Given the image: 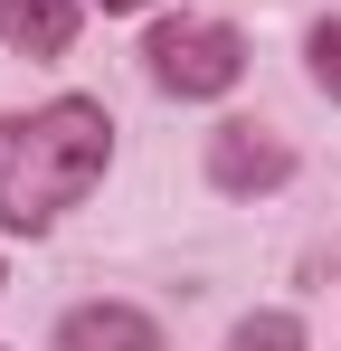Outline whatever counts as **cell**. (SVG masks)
I'll use <instances>...</instances> for the list:
<instances>
[{
	"mask_svg": "<svg viewBox=\"0 0 341 351\" xmlns=\"http://www.w3.org/2000/svg\"><path fill=\"white\" fill-rule=\"evenodd\" d=\"M114 162V123L86 95H57L38 114H0V228H57Z\"/></svg>",
	"mask_w": 341,
	"mask_h": 351,
	"instance_id": "6da1fadb",
	"label": "cell"
},
{
	"mask_svg": "<svg viewBox=\"0 0 341 351\" xmlns=\"http://www.w3.org/2000/svg\"><path fill=\"white\" fill-rule=\"evenodd\" d=\"M142 58H152V86H162V95H190V105H199V95H227V86L247 76V38H237L227 19H162Z\"/></svg>",
	"mask_w": 341,
	"mask_h": 351,
	"instance_id": "7a4b0ae2",
	"label": "cell"
},
{
	"mask_svg": "<svg viewBox=\"0 0 341 351\" xmlns=\"http://www.w3.org/2000/svg\"><path fill=\"white\" fill-rule=\"evenodd\" d=\"M209 180L237 190V199H247V190H284V180H294V152H284L275 133H256V123H218V133H209Z\"/></svg>",
	"mask_w": 341,
	"mask_h": 351,
	"instance_id": "3957f363",
	"label": "cell"
},
{
	"mask_svg": "<svg viewBox=\"0 0 341 351\" xmlns=\"http://www.w3.org/2000/svg\"><path fill=\"white\" fill-rule=\"evenodd\" d=\"M57 351H162V323L133 304H86L57 323Z\"/></svg>",
	"mask_w": 341,
	"mask_h": 351,
	"instance_id": "277c9868",
	"label": "cell"
},
{
	"mask_svg": "<svg viewBox=\"0 0 341 351\" xmlns=\"http://www.w3.org/2000/svg\"><path fill=\"white\" fill-rule=\"evenodd\" d=\"M0 38L19 58H66L76 38V0H0Z\"/></svg>",
	"mask_w": 341,
	"mask_h": 351,
	"instance_id": "5b68a950",
	"label": "cell"
},
{
	"mask_svg": "<svg viewBox=\"0 0 341 351\" xmlns=\"http://www.w3.org/2000/svg\"><path fill=\"white\" fill-rule=\"evenodd\" d=\"M227 351H303V323H294V313H247Z\"/></svg>",
	"mask_w": 341,
	"mask_h": 351,
	"instance_id": "8992f818",
	"label": "cell"
},
{
	"mask_svg": "<svg viewBox=\"0 0 341 351\" xmlns=\"http://www.w3.org/2000/svg\"><path fill=\"white\" fill-rule=\"evenodd\" d=\"M313 86L341 105V19H323V29H313Z\"/></svg>",
	"mask_w": 341,
	"mask_h": 351,
	"instance_id": "52a82bcc",
	"label": "cell"
},
{
	"mask_svg": "<svg viewBox=\"0 0 341 351\" xmlns=\"http://www.w3.org/2000/svg\"><path fill=\"white\" fill-rule=\"evenodd\" d=\"M105 10H142V0H105Z\"/></svg>",
	"mask_w": 341,
	"mask_h": 351,
	"instance_id": "ba28073f",
	"label": "cell"
}]
</instances>
